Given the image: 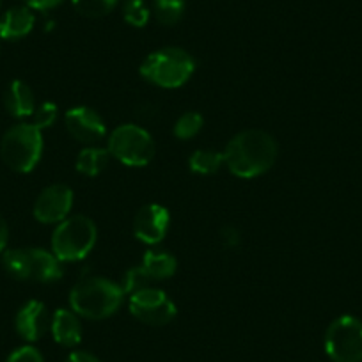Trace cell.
I'll list each match as a JSON object with an SVG mask.
<instances>
[{"instance_id":"cell-1","label":"cell","mask_w":362,"mask_h":362,"mask_svg":"<svg viewBox=\"0 0 362 362\" xmlns=\"http://www.w3.org/2000/svg\"><path fill=\"white\" fill-rule=\"evenodd\" d=\"M279 155L277 141L263 130H243L228 142L224 163L238 177H257L268 173Z\"/></svg>"},{"instance_id":"cell-2","label":"cell","mask_w":362,"mask_h":362,"mask_svg":"<svg viewBox=\"0 0 362 362\" xmlns=\"http://www.w3.org/2000/svg\"><path fill=\"white\" fill-rule=\"evenodd\" d=\"M124 300V290L107 277H82L69 293L71 311L87 320H105L116 315Z\"/></svg>"},{"instance_id":"cell-3","label":"cell","mask_w":362,"mask_h":362,"mask_svg":"<svg viewBox=\"0 0 362 362\" xmlns=\"http://www.w3.org/2000/svg\"><path fill=\"white\" fill-rule=\"evenodd\" d=\"M139 71L142 78H146L153 86H158L162 89H177L185 86L194 75L196 61L183 48L165 47L149 54L142 61Z\"/></svg>"},{"instance_id":"cell-4","label":"cell","mask_w":362,"mask_h":362,"mask_svg":"<svg viewBox=\"0 0 362 362\" xmlns=\"http://www.w3.org/2000/svg\"><path fill=\"white\" fill-rule=\"evenodd\" d=\"M2 264L9 276L18 281L55 283L62 277V268L54 252L37 247L9 249L2 256Z\"/></svg>"},{"instance_id":"cell-5","label":"cell","mask_w":362,"mask_h":362,"mask_svg":"<svg viewBox=\"0 0 362 362\" xmlns=\"http://www.w3.org/2000/svg\"><path fill=\"white\" fill-rule=\"evenodd\" d=\"M43 153V135L33 123H20L9 128L0 142V156L6 165L20 174L34 170Z\"/></svg>"},{"instance_id":"cell-6","label":"cell","mask_w":362,"mask_h":362,"mask_svg":"<svg viewBox=\"0 0 362 362\" xmlns=\"http://www.w3.org/2000/svg\"><path fill=\"white\" fill-rule=\"evenodd\" d=\"M98 240L96 224L86 215H73L59 222L52 235V252L59 261H80Z\"/></svg>"},{"instance_id":"cell-7","label":"cell","mask_w":362,"mask_h":362,"mask_svg":"<svg viewBox=\"0 0 362 362\" xmlns=\"http://www.w3.org/2000/svg\"><path fill=\"white\" fill-rule=\"evenodd\" d=\"M110 156L128 167H144L155 156V142L151 135L139 124H121L109 137Z\"/></svg>"},{"instance_id":"cell-8","label":"cell","mask_w":362,"mask_h":362,"mask_svg":"<svg viewBox=\"0 0 362 362\" xmlns=\"http://www.w3.org/2000/svg\"><path fill=\"white\" fill-rule=\"evenodd\" d=\"M325 351L334 362H362V322L344 315L334 320L325 334Z\"/></svg>"},{"instance_id":"cell-9","label":"cell","mask_w":362,"mask_h":362,"mask_svg":"<svg viewBox=\"0 0 362 362\" xmlns=\"http://www.w3.org/2000/svg\"><path fill=\"white\" fill-rule=\"evenodd\" d=\"M132 316L153 327H163L176 318V304L160 288H144L130 295L128 302Z\"/></svg>"},{"instance_id":"cell-10","label":"cell","mask_w":362,"mask_h":362,"mask_svg":"<svg viewBox=\"0 0 362 362\" xmlns=\"http://www.w3.org/2000/svg\"><path fill=\"white\" fill-rule=\"evenodd\" d=\"M64 124L73 139L87 146H96L107 137L105 121L89 107H73L66 112Z\"/></svg>"},{"instance_id":"cell-11","label":"cell","mask_w":362,"mask_h":362,"mask_svg":"<svg viewBox=\"0 0 362 362\" xmlns=\"http://www.w3.org/2000/svg\"><path fill=\"white\" fill-rule=\"evenodd\" d=\"M73 208V190L68 185L55 183L47 187L34 203V217L43 224H59L68 218Z\"/></svg>"},{"instance_id":"cell-12","label":"cell","mask_w":362,"mask_h":362,"mask_svg":"<svg viewBox=\"0 0 362 362\" xmlns=\"http://www.w3.org/2000/svg\"><path fill=\"white\" fill-rule=\"evenodd\" d=\"M170 215L162 204H146L134 218V236L146 245H156L169 231Z\"/></svg>"},{"instance_id":"cell-13","label":"cell","mask_w":362,"mask_h":362,"mask_svg":"<svg viewBox=\"0 0 362 362\" xmlns=\"http://www.w3.org/2000/svg\"><path fill=\"white\" fill-rule=\"evenodd\" d=\"M50 323L52 318L48 315L47 305L40 300H29L23 304L15 320L16 332L29 343L41 339L50 330Z\"/></svg>"},{"instance_id":"cell-14","label":"cell","mask_w":362,"mask_h":362,"mask_svg":"<svg viewBox=\"0 0 362 362\" xmlns=\"http://www.w3.org/2000/svg\"><path fill=\"white\" fill-rule=\"evenodd\" d=\"M36 23L33 9L27 6H16L8 9L0 18V40L16 41L29 36Z\"/></svg>"},{"instance_id":"cell-15","label":"cell","mask_w":362,"mask_h":362,"mask_svg":"<svg viewBox=\"0 0 362 362\" xmlns=\"http://www.w3.org/2000/svg\"><path fill=\"white\" fill-rule=\"evenodd\" d=\"M50 332L55 343L61 346H76L82 341V325H80L78 315L69 309H57L52 316Z\"/></svg>"},{"instance_id":"cell-16","label":"cell","mask_w":362,"mask_h":362,"mask_svg":"<svg viewBox=\"0 0 362 362\" xmlns=\"http://www.w3.org/2000/svg\"><path fill=\"white\" fill-rule=\"evenodd\" d=\"M4 105L6 110L16 119L33 116L36 110V98H34L29 83H25L23 80H13L6 89Z\"/></svg>"},{"instance_id":"cell-17","label":"cell","mask_w":362,"mask_h":362,"mask_svg":"<svg viewBox=\"0 0 362 362\" xmlns=\"http://www.w3.org/2000/svg\"><path fill=\"white\" fill-rule=\"evenodd\" d=\"M142 268L148 272L151 281H165L176 274L177 261L167 250H148L142 259Z\"/></svg>"},{"instance_id":"cell-18","label":"cell","mask_w":362,"mask_h":362,"mask_svg":"<svg viewBox=\"0 0 362 362\" xmlns=\"http://www.w3.org/2000/svg\"><path fill=\"white\" fill-rule=\"evenodd\" d=\"M110 153L107 148H100V146H87L86 149L78 153L76 156V173L83 174L87 177H95L105 170L109 165Z\"/></svg>"},{"instance_id":"cell-19","label":"cell","mask_w":362,"mask_h":362,"mask_svg":"<svg viewBox=\"0 0 362 362\" xmlns=\"http://www.w3.org/2000/svg\"><path fill=\"white\" fill-rule=\"evenodd\" d=\"M222 163H224V153L215 151V149H197L189 158L190 170L201 174V176H210V174L218 173Z\"/></svg>"},{"instance_id":"cell-20","label":"cell","mask_w":362,"mask_h":362,"mask_svg":"<svg viewBox=\"0 0 362 362\" xmlns=\"http://www.w3.org/2000/svg\"><path fill=\"white\" fill-rule=\"evenodd\" d=\"M153 15L162 25H176L185 15V0H153Z\"/></svg>"},{"instance_id":"cell-21","label":"cell","mask_w":362,"mask_h":362,"mask_svg":"<svg viewBox=\"0 0 362 362\" xmlns=\"http://www.w3.org/2000/svg\"><path fill=\"white\" fill-rule=\"evenodd\" d=\"M119 0H71L73 8L86 18H103L116 9Z\"/></svg>"},{"instance_id":"cell-22","label":"cell","mask_w":362,"mask_h":362,"mask_svg":"<svg viewBox=\"0 0 362 362\" xmlns=\"http://www.w3.org/2000/svg\"><path fill=\"white\" fill-rule=\"evenodd\" d=\"M204 127V117L199 112H185L177 117L174 123V135L180 141H189V139L196 137Z\"/></svg>"},{"instance_id":"cell-23","label":"cell","mask_w":362,"mask_h":362,"mask_svg":"<svg viewBox=\"0 0 362 362\" xmlns=\"http://www.w3.org/2000/svg\"><path fill=\"white\" fill-rule=\"evenodd\" d=\"M149 16H151V11H149L148 4L144 0H127L123 6V18L128 25L132 27H146L149 22Z\"/></svg>"},{"instance_id":"cell-24","label":"cell","mask_w":362,"mask_h":362,"mask_svg":"<svg viewBox=\"0 0 362 362\" xmlns=\"http://www.w3.org/2000/svg\"><path fill=\"white\" fill-rule=\"evenodd\" d=\"M151 277L148 276V272L141 267H134L124 274L123 279V290L124 293H135L139 290H144V288L151 286Z\"/></svg>"},{"instance_id":"cell-25","label":"cell","mask_w":362,"mask_h":362,"mask_svg":"<svg viewBox=\"0 0 362 362\" xmlns=\"http://www.w3.org/2000/svg\"><path fill=\"white\" fill-rule=\"evenodd\" d=\"M33 117H34L33 124L36 128H40V130L50 128L52 124L55 123V119H57V105L52 102L41 103L40 107H36Z\"/></svg>"},{"instance_id":"cell-26","label":"cell","mask_w":362,"mask_h":362,"mask_svg":"<svg viewBox=\"0 0 362 362\" xmlns=\"http://www.w3.org/2000/svg\"><path fill=\"white\" fill-rule=\"evenodd\" d=\"M6 362H45V358L37 348L25 344V346L16 348Z\"/></svg>"},{"instance_id":"cell-27","label":"cell","mask_w":362,"mask_h":362,"mask_svg":"<svg viewBox=\"0 0 362 362\" xmlns=\"http://www.w3.org/2000/svg\"><path fill=\"white\" fill-rule=\"evenodd\" d=\"M221 240L226 247H231L233 249V247L240 245V242H242V235H240L238 229L233 228V226H226V228L221 231Z\"/></svg>"},{"instance_id":"cell-28","label":"cell","mask_w":362,"mask_h":362,"mask_svg":"<svg viewBox=\"0 0 362 362\" xmlns=\"http://www.w3.org/2000/svg\"><path fill=\"white\" fill-rule=\"evenodd\" d=\"M62 2L64 0H23V4L34 11H50V9L59 8Z\"/></svg>"},{"instance_id":"cell-29","label":"cell","mask_w":362,"mask_h":362,"mask_svg":"<svg viewBox=\"0 0 362 362\" xmlns=\"http://www.w3.org/2000/svg\"><path fill=\"white\" fill-rule=\"evenodd\" d=\"M64 362H102L98 357H95L93 354H89V351H73V354L68 355V358H66Z\"/></svg>"},{"instance_id":"cell-30","label":"cell","mask_w":362,"mask_h":362,"mask_svg":"<svg viewBox=\"0 0 362 362\" xmlns=\"http://www.w3.org/2000/svg\"><path fill=\"white\" fill-rule=\"evenodd\" d=\"M8 240H9L8 222H6V218L0 215V252H4L6 245H8Z\"/></svg>"},{"instance_id":"cell-31","label":"cell","mask_w":362,"mask_h":362,"mask_svg":"<svg viewBox=\"0 0 362 362\" xmlns=\"http://www.w3.org/2000/svg\"><path fill=\"white\" fill-rule=\"evenodd\" d=\"M0 6H2V0H0Z\"/></svg>"}]
</instances>
